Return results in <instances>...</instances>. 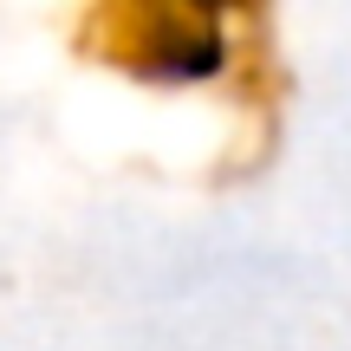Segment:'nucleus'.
Here are the masks:
<instances>
[{"label":"nucleus","instance_id":"obj_1","mask_svg":"<svg viewBox=\"0 0 351 351\" xmlns=\"http://www.w3.org/2000/svg\"><path fill=\"white\" fill-rule=\"evenodd\" d=\"M111 59L143 91H215L241 72L247 39L228 7H137L111 26Z\"/></svg>","mask_w":351,"mask_h":351}]
</instances>
